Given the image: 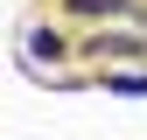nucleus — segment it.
<instances>
[{"mask_svg":"<svg viewBox=\"0 0 147 140\" xmlns=\"http://www.w3.org/2000/svg\"><path fill=\"white\" fill-rule=\"evenodd\" d=\"M21 56H35V63H56V56H63V35H56V28H28V35H21Z\"/></svg>","mask_w":147,"mask_h":140,"instance_id":"nucleus-1","label":"nucleus"},{"mask_svg":"<svg viewBox=\"0 0 147 140\" xmlns=\"http://www.w3.org/2000/svg\"><path fill=\"white\" fill-rule=\"evenodd\" d=\"M63 7H70V14H98V21H105V14H126V21H133L140 0H63Z\"/></svg>","mask_w":147,"mask_h":140,"instance_id":"nucleus-2","label":"nucleus"},{"mask_svg":"<svg viewBox=\"0 0 147 140\" xmlns=\"http://www.w3.org/2000/svg\"><path fill=\"white\" fill-rule=\"evenodd\" d=\"M105 91H126V98H147V70H112V77H98Z\"/></svg>","mask_w":147,"mask_h":140,"instance_id":"nucleus-3","label":"nucleus"},{"mask_svg":"<svg viewBox=\"0 0 147 140\" xmlns=\"http://www.w3.org/2000/svg\"><path fill=\"white\" fill-rule=\"evenodd\" d=\"M133 49H140L133 35H105V28L91 35V56H133Z\"/></svg>","mask_w":147,"mask_h":140,"instance_id":"nucleus-4","label":"nucleus"}]
</instances>
